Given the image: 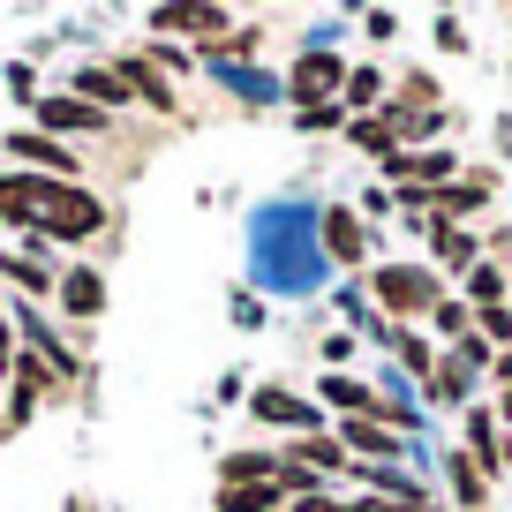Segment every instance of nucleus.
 I'll return each mask as SVG.
<instances>
[{
	"mask_svg": "<svg viewBox=\"0 0 512 512\" xmlns=\"http://www.w3.org/2000/svg\"><path fill=\"white\" fill-rule=\"evenodd\" d=\"M8 159H23L31 174H46V181H76V174H83L76 151L53 144V136H38V128H8Z\"/></svg>",
	"mask_w": 512,
	"mask_h": 512,
	"instance_id": "nucleus-5",
	"label": "nucleus"
},
{
	"mask_svg": "<svg viewBox=\"0 0 512 512\" xmlns=\"http://www.w3.org/2000/svg\"><path fill=\"white\" fill-rule=\"evenodd\" d=\"M113 68H121V83H128V91H136V106L166 113V121H174V113H181V91H174V76H166V68L151 61L144 46H128V53H121V61H113Z\"/></svg>",
	"mask_w": 512,
	"mask_h": 512,
	"instance_id": "nucleus-3",
	"label": "nucleus"
},
{
	"mask_svg": "<svg viewBox=\"0 0 512 512\" xmlns=\"http://www.w3.org/2000/svg\"><path fill=\"white\" fill-rule=\"evenodd\" d=\"M98 128H106V113L83 106L76 91H46L38 98V136H53V144H61V136H98Z\"/></svg>",
	"mask_w": 512,
	"mask_h": 512,
	"instance_id": "nucleus-6",
	"label": "nucleus"
},
{
	"mask_svg": "<svg viewBox=\"0 0 512 512\" xmlns=\"http://www.w3.org/2000/svg\"><path fill=\"white\" fill-rule=\"evenodd\" d=\"M68 91L83 98V106H98V113H121V106H136V91L121 83V68H76V83Z\"/></svg>",
	"mask_w": 512,
	"mask_h": 512,
	"instance_id": "nucleus-10",
	"label": "nucleus"
},
{
	"mask_svg": "<svg viewBox=\"0 0 512 512\" xmlns=\"http://www.w3.org/2000/svg\"><path fill=\"white\" fill-rule=\"evenodd\" d=\"M317 256H332V264H362V256H369V219L347 211V204L317 211Z\"/></svg>",
	"mask_w": 512,
	"mask_h": 512,
	"instance_id": "nucleus-4",
	"label": "nucleus"
},
{
	"mask_svg": "<svg viewBox=\"0 0 512 512\" xmlns=\"http://www.w3.org/2000/svg\"><path fill=\"white\" fill-rule=\"evenodd\" d=\"M347 121H354V113L339 106V98H324V106H302V113H294V128H302V136H324V128H347Z\"/></svg>",
	"mask_w": 512,
	"mask_h": 512,
	"instance_id": "nucleus-24",
	"label": "nucleus"
},
{
	"mask_svg": "<svg viewBox=\"0 0 512 512\" xmlns=\"http://www.w3.org/2000/svg\"><path fill=\"white\" fill-rule=\"evenodd\" d=\"M437 46H445V53H467V31H460V16H437Z\"/></svg>",
	"mask_w": 512,
	"mask_h": 512,
	"instance_id": "nucleus-31",
	"label": "nucleus"
},
{
	"mask_svg": "<svg viewBox=\"0 0 512 512\" xmlns=\"http://www.w3.org/2000/svg\"><path fill=\"white\" fill-rule=\"evenodd\" d=\"M437 332H452V339H475V309H467V302H437Z\"/></svg>",
	"mask_w": 512,
	"mask_h": 512,
	"instance_id": "nucleus-26",
	"label": "nucleus"
},
{
	"mask_svg": "<svg viewBox=\"0 0 512 512\" xmlns=\"http://www.w3.org/2000/svg\"><path fill=\"white\" fill-rule=\"evenodd\" d=\"M256 422H279V430H302V437H317L324 430V415H317V400H294L287 384H264V392H256Z\"/></svg>",
	"mask_w": 512,
	"mask_h": 512,
	"instance_id": "nucleus-8",
	"label": "nucleus"
},
{
	"mask_svg": "<svg viewBox=\"0 0 512 512\" xmlns=\"http://www.w3.org/2000/svg\"><path fill=\"white\" fill-rule=\"evenodd\" d=\"M437 467H445V482H452V497H460V505H467V512H482V505H490V475H482V467H475V460H467V452H452V460H437Z\"/></svg>",
	"mask_w": 512,
	"mask_h": 512,
	"instance_id": "nucleus-14",
	"label": "nucleus"
},
{
	"mask_svg": "<svg viewBox=\"0 0 512 512\" xmlns=\"http://www.w3.org/2000/svg\"><path fill=\"white\" fill-rule=\"evenodd\" d=\"M53 302H61L68 317H83V324H91L98 309H106V272H98V264H68V272H61V287H53Z\"/></svg>",
	"mask_w": 512,
	"mask_h": 512,
	"instance_id": "nucleus-9",
	"label": "nucleus"
},
{
	"mask_svg": "<svg viewBox=\"0 0 512 512\" xmlns=\"http://www.w3.org/2000/svg\"><path fill=\"white\" fill-rule=\"evenodd\" d=\"M415 512H430V505H415Z\"/></svg>",
	"mask_w": 512,
	"mask_h": 512,
	"instance_id": "nucleus-35",
	"label": "nucleus"
},
{
	"mask_svg": "<svg viewBox=\"0 0 512 512\" xmlns=\"http://www.w3.org/2000/svg\"><path fill=\"white\" fill-rule=\"evenodd\" d=\"M384 347L400 354V362H407V369H415V377H430V369H437V362H430V339H422V332H415V324H392V339H384Z\"/></svg>",
	"mask_w": 512,
	"mask_h": 512,
	"instance_id": "nucleus-22",
	"label": "nucleus"
},
{
	"mask_svg": "<svg viewBox=\"0 0 512 512\" xmlns=\"http://www.w3.org/2000/svg\"><path fill=\"white\" fill-rule=\"evenodd\" d=\"M0 226H31V211L16 196V174H0Z\"/></svg>",
	"mask_w": 512,
	"mask_h": 512,
	"instance_id": "nucleus-27",
	"label": "nucleus"
},
{
	"mask_svg": "<svg viewBox=\"0 0 512 512\" xmlns=\"http://www.w3.org/2000/svg\"><path fill=\"white\" fill-rule=\"evenodd\" d=\"M475 339L482 347H512V309L497 302V309H475Z\"/></svg>",
	"mask_w": 512,
	"mask_h": 512,
	"instance_id": "nucleus-25",
	"label": "nucleus"
},
{
	"mask_svg": "<svg viewBox=\"0 0 512 512\" xmlns=\"http://www.w3.org/2000/svg\"><path fill=\"white\" fill-rule=\"evenodd\" d=\"M16 196H23V211H31V226L46 241H68V249H76V241H98L113 226V211L98 204L91 189H83V181H46V174H16Z\"/></svg>",
	"mask_w": 512,
	"mask_h": 512,
	"instance_id": "nucleus-1",
	"label": "nucleus"
},
{
	"mask_svg": "<svg viewBox=\"0 0 512 512\" xmlns=\"http://www.w3.org/2000/svg\"><path fill=\"white\" fill-rule=\"evenodd\" d=\"M422 392H430L437 407H467V392H475V369H467L460 354H437V369L422 377Z\"/></svg>",
	"mask_w": 512,
	"mask_h": 512,
	"instance_id": "nucleus-11",
	"label": "nucleus"
},
{
	"mask_svg": "<svg viewBox=\"0 0 512 512\" xmlns=\"http://www.w3.org/2000/svg\"><path fill=\"white\" fill-rule=\"evenodd\" d=\"M211 76H219L226 91L256 98V106H264V98H279V91H287V83H272V76H249V68H241V61H211Z\"/></svg>",
	"mask_w": 512,
	"mask_h": 512,
	"instance_id": "nucleus-18",
	"label": "nucleus"
},
{
	"mask_svg": "<svg viewBox=\"0 0 512 512\" xmlns=\"http://www.w3.org/2000/svg\"><path fill=\"white\" fill-rule=\"evenodd\" d=\"M287 512H347L339 497H324V490H302V497H287Z\"/></svg>",
	"mask_w": 512,
	"mask_h": 512,
	"instance_id": "nucleus-28",
	"label": "nucleus"
},
{
	"mask_svg": "<svg viewBox=\"0 0 512 512\" xmlns=\"http://www.w3.org/2000/svg\"><path fill=\"white\" fill-rule=\"evenodd\" d=\"M272 475H279L272 452H226V460H219V490H241V482H272Z\"/></svg>",
	"mask_w": 512,
	"mask_h": 512,
	"instance_id": "nucleus-15",
	"label": "nucleus"
},
{
	"mask_svg": "<svg viewBox=\"0 0 512 512\" xmlns=\"http://www.w3.org/2000/svg\"><path fill=\"white\" fill-rule=\"evenodd\" d=\"M377 121L392 128V144H400V136L415 144V136H437V121H445V113H437V106H407V98H384Z\"/></svg>",
	"mask_w": 512,
	"mask_h": 512,
	"instance_id": "nucleus-12",
	"label": "nucleus"
},
{
	"mask_svg": "<svg viewBox=\"0 0 512 512\" xmlns=\"http://www.w3.org/2000/svg\"><path fill=\"white\" fill-rule=\"evenodd\" d=\"M482 204H490L482 181H445V189H437V219H467V211H482Z\"/></svg>",
	"mask_w": 512,
	"mask_h": 512,
	"instance_id": "nucleus-19",
	"label": "nucleus"
},
{
	"mask_svg": "<svg viewBox=\"0 0 512 512\" xmlns=\"http://www.w3.org/2000/svg\"><path fill=\"white\" fill-rule=\"evenodd\" d=\"M234 324H241V332H256V324H264V302H256V294H234Z\"/></svg>",
	"mask_w": 512,
	"mask_h": 512,
	"instance_id": "nucleus-30",
	"label": "nucleus"
},
{
	"mask_svg": "<svg viewBox=\"0 0 512 512\" xmlns=\"http://www.w3.org/2000/svg\"><path fill=\"white\" fill-rule=\"evenodd\" d=\"M430 249H437V256H445L452 272H475V241H467V234H460V226H437V219H430Z\"/></svg>",
	"mask_w": 512,
	"mask_h": 512,
	"instance_id": "nucleus-21",
	"label": "nucleus"
},
{
	"mask_svg": "<svg viewBox=\"0 0 512 512\" xmlns=\"http://www.w3.org/2000/svg\"><path fill=\"white\" fill-rule=\"evenodd\" d=\"M339 91H347V68L324 46H309L302 61H294V76H287V98H309V106H324V98H339Z\"/></svg>",
	"mask_w": 512,
	"mask_h": 512,
	"instance_id": "nucleus-7",
	"label": "nucleus"
},
{
	"mask_svg": "<svg viewBox=\"0 0 512 512\" xmlns=\"http://www.w3.org/2000/svg\"><path fill=\"white\" fill-rule=\"evenodd\" d=\"M377 309H384V324H407V317H422V309H437L445 302V279L430 272V264H377Z\"/></svg>",
	"mask_w": 512,
	"mask_h": 512,
	"instance_id": "nucleus-2",
	"label": "nucleus"
},
{
	"mask_svg": "<svg viewBox=\"0 0 512 512\" xmlns=\"http://www.w3.org/2000/svg\"><path fill=\"white\" fill-rule=\"evenodd\" d=\"M354 347H362V332H332V339H324V362H332V369H339V362H347V354H354Z\"/></svg>",
	"mask_w": 512,
	"mask_h": 512,
	"instance_id": "nucleus-29",
	"label": "nucleus"
},
{
	"mask_svg": "<svg viewBox=\"0 0 512 512\" xmlns=\"http://www.w3.org/2000/svg\"><path fill=\"white\" fill-rule=\"evenodd\" d=\"M0 279H16V294H23V302H38V294H53V287H61V272H46L38 256H16V249H0Z\"/></svg>",
	"mask_w": 512,
	"mask_h": 512,
	"instance_id": "nucleus-13",
	"label": "nucleus"
},
{
	"mask_svg": "<svg viewBox=\"0 0 512 512\" xmlns=\"http://www.w3.org/2000/svg\"><path fill=\"white\" fill-rule=\"evenodd\" d=\"M384 211H392V189H377V181H369V196H362V219H384Z\"/></svg>",
	"mask_w": 512,
	"mask_h": 512,
	"instance_id": "nucleus-32",
	"label": "nucleus"
},
{
	"mask_svg": "<svg viewBox=\"0 0 512 512\" xmlns=\"http://www.w3.org/2000/svg\"><path fill=\"white\" fill-rule=\"evenodd\" d=\"M16 369V332H8V317H0V377Z\"/></svg>",
	"mask_w": 512,
	"mask_h": 512,
	"instance_id": "nucleus-33",
	"label": "nucleus"
},
{
	"mask_svg": "<svg viewBox=\"0 0 512 512\" xmlns=\"http://www.w3.org/2000/svg\"><path fill=\"white\" fill-rule=\"evenodd\" d=\"M347 136H354V144H362V151H369L377 166L392 159V151H400V144H392V128H384L377 113H354V121H347Z\"/></svg>",
	"mask_w": 512,
	"mask_h": 512,
	"instance_id": "nucleus-20",
	"label": "nucleus"
},
{
	"mask_svg": "<svg viewBox=\"0 0 512 512\" xmlns=\"http://www.w3.org/2000/svg\"><path fill=\"white\" fill-rule=\"evenodd\" d=\"M467 279V309H497L505 302V272L497 264H475V272H460Z\"/></svg>",
	"mask_w": 512,
	"mask_h": 512,
	"instance_id": "nucleus-23",
	"label": "nucleus"
},
{
	"mask_svg": "<svg viewBox=\"0 0 512 512\" xmlns=\"http://www.w3.org/2000/svg\"><path fill=\"white\" fill-rule=\"evenodd\" d=\"M279 467H287V460H279ZM279 497H287V482H241V490H219V512H272L279 505Z\"/></svg>",
	"mask_w": 512,
	"mask_h": 512,
	"instance_id": "nucleus-17",
	"label": "nucleus"
},
{
	"mask_svg": "<svg viewBox=\"0 0 512 512\" xmlns=\"http://www.w3.org/2000/svg\"><path fill=\"white\" fill-rule=\"evenodd\" d=\"M497 415H505V422H512V384H505V400H497Z\"/></svg>",
	"mask_w": 512,
	"mask_h": 512,
	"instance_id": "nucleus-34",
	"label": "nucleus"
},
{
	"mask_svg": "<svg viewBox=\"0 0 512 512\" xmlns=\"http://www.w3.org/2000/svg\"><path fill=\"white\" fill-rule=\"evenodd\" d=\"M287 460H302V475H317V467H324V475L354 467V460H347V445H339V437H324V430H317V437H302V445H294Z\"/></svg>",
	"mask_w": 512,
	"mask_h": 512,
	"instance_id": "nucleus-16",
	"label": "nucleus"
}]
</instances>
